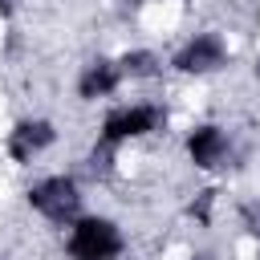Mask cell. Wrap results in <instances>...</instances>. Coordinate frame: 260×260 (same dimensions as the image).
Returning a JSON list of instances; mask_svg holds the SVG:
<instances>
[{
    "mask_svg": "<svg viewBox=\"0 0 260 260\" xmlns=\"http://www.w3.org/2000/svg\"><path fill=\"white\" fill-rule=\"evenodd\" d=\"M118 248H122V240H118L114 223H106V219H81V223H73L69 252L77 260H110Z\"/></svg>",
    "mask_w": 260,
    "mask_h": 260,
    "instance_id": "cell-1",
    "label": "cell"
},
{
    "mask_svg": "<svg viewBox=\"0 0 260 260\" xmlns=\"http://www.w3.org/2000/svg\"><path fill=\"white\" fill-rule=\"evenodd\" d=\"M28 199H32V207L45 211L49 219H65V215L77 211V187H73L69 179H45L41 187L28 191Z\"/></svg>",
    "mask_w": 260,
    "mask_h": 260,
    "instance_id": "cell-2",
    "label": "cell"
},
{
    "mask_svg": "<svg viewBox=\"0 0 260 260\" xmlns=\"http://www.w3.org/2000/svg\"><path fill=\"white\" fill-rule=\"evenodd\" d=\"M154 122H158V110H150V106L122 110V114H114L106 122V142H118L126 134H146V130H154Z\"/></svg>",
    "mask_w": 260,
    "mask_h": 260,
    "instance_id": "cell-3",
    "label": "cell"
},
{
    "mask_svg": "<svg viewBox=\"0 0 260 260\" xmlns=\"http://www.w3.org/2000/svg\"><path fill=\"white\" fill-rule=\"evenodd\" d=\"M223 61V49H219V41L215 37H199V41H191L183 53H179V69H187V73H207V69H215Z\"/></svg>",
    "mask_w": 260,
    "mask_h": 260,
    "instance_id": "cell-4",
    "label": "cell"
},
{
    "mask_svg": "<svg viewBox=\"0 0 260 260\" xmlns=\"http://www.w3.org/2000/svg\"><path fill=\"white\" fill-rule=\"evenodd\" d=\"M45 142H53L49 122H24V126H16V134H12V154H16V158H28V154H37Z\"/></svg>",
    "mask_w": 260,
    "mask_h": 260,
    "instance_id": "cell-5",
    "label": "cell"
},
{
    "mask_svg": "<svg viewBox=\"0 0 260 260\" xmlns=\"http://www.w3.org/2000/svg\"><path fill=\"white\" fill-rule=\"evenodd\" d=\"M187 146H191V158H195V162L211 167V162L223 154V134H219L215 126H203V130H195V134H191V142H187Z\"/></svg>",
    "mask_w": 260,
    "mask_h": 260,
    "instance_id": "cell-6",
    "label": "cell"
},
{
    "mask_svg": "<svg viewBox=\"0 0 260 260\" xmlns=\"http://www.w3.org/2000/svg\"><path fill=\"white\" fill-rule=\"evenodd\" d=\"M118 81V73L110 65H89L85 77H81V98H98V93H110Z\"/></svg>",
    "mask_w": 260,
    "mask_h": 260,
    "instance_id": "cell-7",
    "label": "cell"
},
{
    "mask_svg": "<svg viewBox=\"0 0 260 260\" xmlns=\"http://www.w3.org/2000/svg\"><path fill=\"white\" fill-rule=\"evenodd\" d=\"M150 61H154L150 53H134V57H126V69L130 73H150Z\"/></svg>",
    "mask_w": 260,
    "mask_h": 260,
    "instance_id": "cell-8",
    "label": "cell"
}]
</instances>
